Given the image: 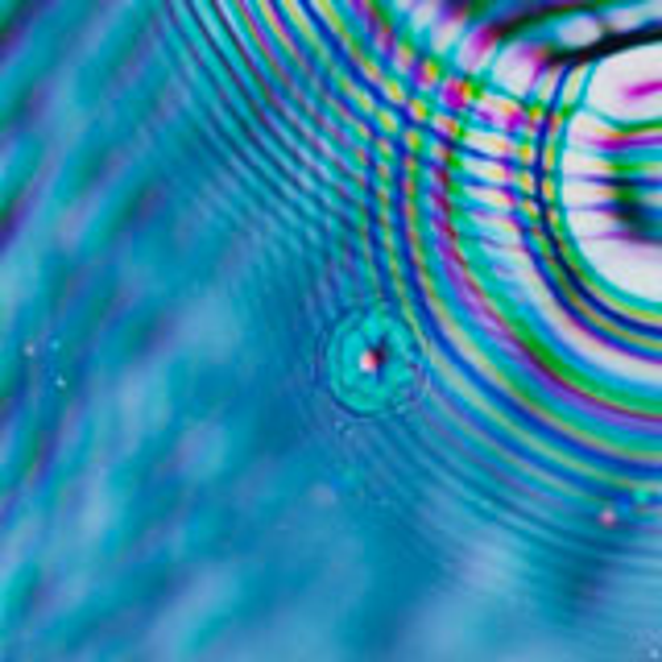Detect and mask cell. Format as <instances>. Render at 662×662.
<instances>
[{"instance_id":"cell-1","label":"cell","mask_w":662,"mask_h":662,"mask_svg":"<svg viewBox=\"0 0 662 662\" xmlns=\"http://www.w3.org/2000/svg\"><path fill=\"white\" fill-rule=\"evenodd\" d=\"M224 456V439L216 427H195L187 439H182V468L187 472H207L216 468Z\"/></svg>"}]
</instances>
